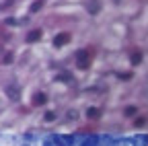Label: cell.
Returning a JSON list of instances; mask_svg holds the SVG:
<instances>
[{
	"mask_svg": "<svg viewBox=\"0 0 148 146\" xmlns=\"http://www.w3.org/2000/svg\"><path fill=\"white\" fill-rule=\"evenodd\" d=\"M76 60H78V68H88V64H90V53H88L86 49H80V51L76 53Z\"/></svg>",
	"mask_w": 148,
	"mask_h": 146,
	"instance_id": "1",
	"label": "cell"
},
{
	"mask_svg": "<svg viewBox=\"0 0 148 146\" xmlns=\"http://www.w3.org/2000/svg\"><path fill=\"white\" fill-rule=\"evenodd\" d=\"M41 6H43V0H35V2H33V6H31V12H37Z\"/></svg>",
	"mask_w": 148,
	"mask_h": 146,
	"instance_id": "5",
	"label": "cell"
},
{
	"mask_svg": "<svg viewBox=\"0 0 148 146\" xmlns=\"http://www.w3.org/2000/svg\"><path fill=\"white\" fill-rule=\"evenodd\" d=\"M86 8H88V12H90V14H97V12H99V8H101V4L97 2V0H90V2L86 4Z\"/></svg>",
	"mask_w": 148,
	"mask_h": 146,
	"instance_id": "3",
	"label": "cell"
},
{
	"mask_svg": "<svg viewBox=\"0 0 148 146\" xmlns=\"http://www.w3.org/2000/svg\"><path fill=\"white\" fill-rule=\"evenodd\" d=\"M27 39L33 43V41H37V39H41V31L39 29H35V31H31L29 35H27Z\"/></svg>",
	"mask_w": 148,
	"mask_h": 146,
	"instance_id": "4",
	"label": "cell"
},
{
	"mask_svg": "<svg viewBox=\"0 0 148 146\" xmlns=\"http://www.w3.org/2000/svg\"><path fill=\"white\" fill-rule=\"evenodd\" d=\"M86 115H88V117H99V111H97V109H88Z\"/></svg>",
	"mask_w": 148,
	"mask_h": 146,
	"instance_id": "8",
	"label": "cell"
},
{
	"mask_svg": "<svg viewBox=\"0 0 148 146\" xmlns=\"http://www.w3.org/2000/svg\"><path fill=\"white\" fill-rule=\"evenodd\" d=\"M41 103H45V95H35L33 105H41Z\"/></svg>",
	"mask_w": 148,
	"mask_h": 146,
	"instance_id": "6",
	"label": "cell"
},
{
	"mask_svg": "<svg viewBox=\"0 0 148 146\" xmlns=\"http://www.w3.org/2000/svg\"><path fill=\"white\" fill-rule=\"evenodd\" d=\"M136 113V107H127L125 109V115H134Z\"/></svg>",
	"mask_w": 148,
	"mask_h": 146,
	"instance_id": "9",
	"label": "cell"
},
{
	"mask_svg": "<svg viewBox=\"0 0 148 146\" xmlns=\"http://www.w3.org/2000/svg\"><path fill=\"white\" fill-rule=\"evenodd\" d=\"M6 93H10V97L16 101L18 99V93H16V86H10V88H6Z\"/></svg>",
	"mask_w": 148,
	"mask_h": 146,
	"instance_id": "7",
	"label": "cell"
},
{
	"mask_svg": "<svg viewBox=\"0 0 148 146\" xmlns=\"http://www.w3.org/2000/svg\"><path fill=\"white\" fill-rule=\"evenodd\" d=\"M68 41H70V33H60V35H56V37H53V45L56 47H62Z\"/></svg>",
	"mask_w": 148,
	"mask_h": 146,
	"instance_id": "2",
	"label": "cell"
}]
</instances>
